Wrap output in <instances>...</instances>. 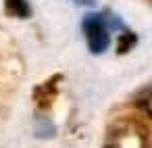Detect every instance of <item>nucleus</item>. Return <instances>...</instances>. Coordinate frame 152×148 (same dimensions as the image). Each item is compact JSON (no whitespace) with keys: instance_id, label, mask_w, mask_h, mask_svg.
I'll use <instances>...</instances> for the list:
<instances>
[{"instance_id":"obj_1","label":"nucleus","mask_w":152,"mask_h":148,"mask_svg":"<svg viewBox=\"0 0 152 148\" xmlns=\"http://www.w3.org/2000/svg\"><path fill=\"white\" fill-rule=\"evenodd\" d=\"M104 148H148V131L137 119H117L106 131Z\"/></svg>"},{"instance_id":"obj_5","label":"nucleus","mask_w":152,"mask_h":148,"mask_svg":"<svg viewBox=\"0 0 152 148\" xmlns=\"http://www.w3.org/2000/svg\"><path fill=\"white\" fill-rule=\"evenodd\" d=\"M135 40H137V38H135V36H133L131 32H127V29H125V32H123V36L119 38V44H117V52H127V50H129V48H131V46L135 44Z\"/></svg>"},{"instance_id":"obj_2","label":"nucleus","mask_w":152,"mask_h":148,"mask_svg":"<svg viewBox=\"0 0 152 148\" xmlns=\"http://www.w3.org/2000/svg\"><path fill=\"white\" fill-rule=\"evenodd\" d=\"M83 36H86V42H88V48L90 52L94 54H100L108 48L110 44V27H108V21H106V15L102 13H90L83 17Z\"/></svg>"},{"instance_id":"obj_3","label":"nucleus","mask_w":152,"mask_h":148,"mask_svg":"<svg viewBox=\"0 0 152 148\" xmlns=\"http://www.w3.org/2000/svg\"><path fill=\"white\" fill-rule=\"evenodd\" d=\"M58 84H61V75H54V77L46 79L42 86H38L34 90V100L40 108H48L54 102L56 92H58Z\"/></svg>"},{"instance_id":"obj_4","label":"nucleus","mask_w":152,"mask_h":148,"mask_svg":"<svg viewBox=\"0 0 152 148\" xmlns=\"http://www.w3.org/2000/svg\"><path fill=\"white\" fill-rule=\"evenodd\" d=\"M4 7H7V13L11 17H29L31 15V7L27 0H4Z\"/></svg>"}]
</instances>
